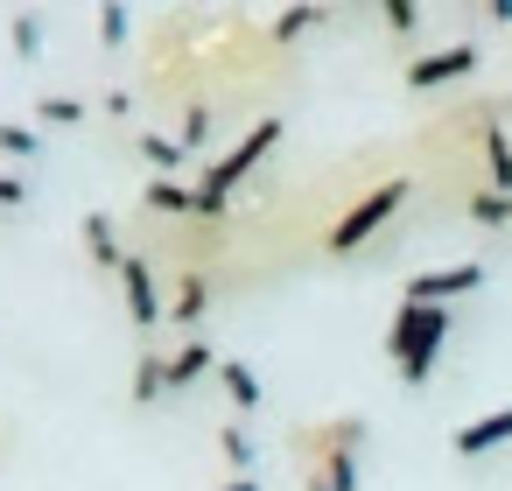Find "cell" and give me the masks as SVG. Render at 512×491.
I'll return each instance as SVG.
<instances>
[{"instance_id": "10", "label": "cell", "mask_w": 512, "mask_h": 491, "mask_svg": "<svg viewBox=\"0 0 512 491\" xmlns=\"http://www.w3.org/2000/svg\"><path fill=\"white\" fill-rule=\"evenodd\" d=\"M204 309H211V274H204V267L176 274V295H169V323H183V330H190V323H197Z\"/></svg>"}, {"instance_id": "16", "label": "cell", "mask_w": 512, "mask_h": 491, "mask_svg": "<svg viewBox=\"0 0 512 491\" xmlns=\"http://www.w3.org/2000/svg\"><path fill=\"white\" fill-rule=\"evenodd\" d=\"M218 379H225V393H232V407H239V414H253V407L267 400V386H260V372H253L246 358H225V365H218Z\"/></svg>"}, {"instance_id": "2", "label": "cell", "mask_w": 512, "mask_h": 491, "mask_svg": "<svg viewBox=\"0 0 512 491\" xmlns=\"http://www.w3.org/2000/svg\"><path fill=\"white\" fill-rule=\"evenodd\" d=\"M442 344H449V309L400 302V316H393V330H386V358H393V372H400L407 386H428Z\"/></svg>"}, {"instance_id": "20", "label": "cell", "mask_w": 512, "mask_h": 491, "mask_svg": "<svg viewBox=\"0 0 512 491\" xmlns=\"http://www.w3.org/2000/svg\"><path fill=\"white\" fill-rule=\"evenodd\" d=\"M0 155L29 162V155H43V134H36V127H22V120H0Z\"/></svg>"}, {"instance_id": "8", "label": "cell", "mask_w": 512, "mask_h": 491, "mask_svg": "<svg viewBox=\"0 0 512 491\" xmlns=\"http://www.w3.org/2000/svg\"><path fill=\"white\" fill-rule=\"evenodd\" d=\"M498 442H512V407H498V414H477V421H463V428L449 435V449H456V456H491Z\"/></svg>"}, {"instance_id": "21", "label": "cell", "mask_w": 512, "mask_h": 491, "mask_svg": "<svg viewBox=\"0 0 512 491\" xmlns=\"http://www.w3.org/2000/svg\"><path fill=\"white\" fill-rule=\"evenodd\" d=\"M211 120H218V113H211V99H190V113H183V134H176V141L197 155V148L211 141Z\"/></svg>"}, {"instance_id": "4", "label": "cell", "mask_w": 512, "mask_h": 491, "mask_svg": "<svg viewBox=\"0 0 512 491\" xmlns=\"http://www.w3.org/2000/svg\"><path fill=\"white\" fill-rule=\"evenodd\" d=\"M358 442H365V421L344 414L323 428V470L309 477V491H358Z\"/></svg>"}, {"instance_id": "27", "label": "cell", "mask_w": 512, "mask_h": 491, "mask_svg": "<svg viewBox=\"0 0 512 491\" xmlns=\"http://www.w3.org/2000/svg\"><path fill=\"white\" fill-rule=\"evenodd\" d=\"M218 491H267L260 477H232V484H218Z\"/></svg>"}, {"instance_id": "24", "label": "cell", "mask_w": 512, "mask_h": 491, "mask_svg": "<svg viewBox=\"0 0 512 491\" xmlns=\"http://www.w3.org/2000/svg\"><path fill=\"white\" fill-rule=\"evenodd\" d=\"M99 36H106V43H113V50H120V43H127V36H134V15H127V8H120V0H106V8H99Z\"/></svg>"}, {"instance_id": "1", "label": "cell", "mask_w": 512, "mask_h": 491, "mask_svg": "<svg viewBox=\"0 0 512 491\" xmlns=\"http://www.w3.org/2000/svg\"><path fill=\"white\" fill-rule=\"evenodd\" d=\"M281 134H288V120H281V113H267V120H253V127H246V141H239L232 155H218L211 169H197V225H218V218H225L232 190H239V183H246L274 148H281Z\"/></svg>"}, {"instance_id": "26", "label": "cell", "mask_w": 512, "mask_h": 491, "mask_svg": "<svg viewBox=\"0 0 512 491\" xmlns=\"http://www.w3.org/2000/svg\"><path fill=\"white\" fill-rule=\"evenodd\" d=\"M15 204H29V183L22 176H0V211H15Z\"/></svg>"}, {"instance_id": "19", "label": "cell", "mask_w": 512, "mask_h": 491, "mask_svg": "<svg viewBox=\"0 0 512 491\" xmlns=\"http://www.w3.org/2000/svg\"><path fill=\"white\" fill-rule=\"evenodd\" d=\"M36 113H43V127H85V99H64V92H50V99H36Z\"/></svg>"}, {"instance_id": "13", "label": "cell", "mask_w": 512, "mask_h": 491, "mask_svg": "<svg viewBox=\"0 0 512 491\" xmlns=\"http://www.w3.org/2000/svg\"><path fill=\"white\" fill-rule=\"evenodd\" d=\"M141 162H148L155 176H183V169H190V148H183L176 134H155V127H148V134H141Z\"/></svg>"}, {"instance_id": "23", "label": "cell", "mask_w": 512, "mask_h": 491, "mask_svg": "<svg viewBox=\"0 0 512 491\" xmlns=\"http://www.w3.org/2000/svg\"><path fill=\"white\" fill-rule=\"evenodd\" d=\"M470 218L491 232V225H512V197H498V190H477L470 197Z\"/></svg>"}, {"instance_id": "14", "label": "cell", "mask_w": 512, "mask_h": 491, "mask_svg": "<svg viewBox=\"0 0 512 491\" xmlns=\"http://www.w3.org/2000/svg\"><path fill=\"white\" fill-rule=\"evenodd\" d=\"M85 253H92L99 267H113V274L127 267V253H120V232H113V218H106V211H85Z\"/></svg>"}, {"instance_id": "5", "label": "cell", "mask_w": 512, "mask_h": 491, "mask_svg": "<svg viewBox=\"0 0 512 491\" xmlns=\"http://www.w3.org/2000/svg\"><path fill=\"white\" fill-rule=\"evenodd\" d=\"M477 288H484V267H477V260H456V267H428V274H414L400 302H428V309H449L456 295H477Z\"/></svg>"}, {"instance_id": "18", "label": "cell", "mask_w": 512, "mask_h": 491, "mask_svg": "<svg viewBox=\"0 0 512 491\" xmlns=\"http://www.w3.org/2000/svg\"><path fill=\"white\" fill-rule=\"evenodd\" d=\"M218 449H225L232 477H253V435H246L239 421H225V428H218Z\"/></svg>"}, {"instance_id": "22", "label": "cell", "mask_w": 512, "mask_h": 491, "mask_svg": "<svg viewBox=\"0 0 512 491\" xmlns=\"http://www.w3.org/2000/svg\"><path fill=\"white\" fill-rule=\"evenodd\" d=\"M8 43H15V57H36V50H43V15H36V8H22V15H15V29H8Z\"/></svg>"}, {"instance_id": "25", "label": "cell", "mask_w": 512, "mask_h": 491, "mask_svg": "<svg viewBox=\"0 0 512 491\" xmlns=\"http://www.w3.org/2000/svg\"><path fill=\"white\" fill-rule=\"evenodd\" d=\"M379 15H386V29H393V36H414V29H421V8H414V0H386Z\"/></svg>"}, {"instance_id": "12", "label": "cell", "mask_w": 512, "mask_h": 491, "mask_svg": "<svg viewBox=\"0 0 512 491\" xmlns=\"http://www.w3.org/2000/svg\"><path fill=\"white\" fill-rule=\"evenodd\" d=\"M211 365H225V358L211 351V337H190V344H183V351L169 358V393H183V386H197V379H204Z\"/></svg>"}, {"instance_id": "6", "label": "cell", "mask_w": 512, "mask_h": 491, "mask_svg": "<svg viewBox=\"0 0 512 491\" xmlns=\"http://www.w3.org/2000/svg\"><path fill=\"white\" fill-rule=\"evenodd\" d=\"M120 295H127L134 330H155V323L169 316V295H162V281H155V260H141V253H127V267H120Z\"/></svg>"}, {"instance_id": "9", "label": "cell", "mask_w": 512, "mask_h": 491, "mask_svg": "<svg viewBox=\"0 0 512 491\" xmlns=\"http://www.w3.org/2000/svg\"><path fill=\"white\" fill-rule=\"evenodd\" d=\"M141 204H148V211H162V218H197V183L148 176V183H141Z\"/></svg>"}, {"instance_id": "17", "label": "cell", "mask_w": 512, "mask_h": 491, "mask_svg": "<svg viewBox=\"0 0 512 491\" xmlns=\"http://www.w3.org/2000/svg\"><path fill=\"white\" fill-rule=\"evenodd\" d=\"M323 22H330V8H316V0H309V8H281V15L267 22V36H274V43H295L302 29H323Z\"/></svg>"}, {"instance_id": "15", "label": "cell", "mask_w": 512, "mask_h": 491, "mask_svg": "<svg viewBox=\"0 0 512 491\" xmlns=\"http://www.w3.org/2000/svg\"><path fill=\"white\" fill-rule=\"evenodd\" d=\"M155 400H169V358L141 351L134 358V407H155Z\"/></svg>"}, {"instance_id": "11", "label": "cell", "mask_w": 512, "mask_h": 491, "mask_svg": "<svg viewBox=\"0 0 512 491\" xmlns=\"http://www.w3.org/2000/svg\"><path fill=\"white\" fill-rule=\"evenodd\" d=\"M484 176L498 197H512V134L498 127V113H484Z\"/></svg>"}, {"instance_id": "7", "label": "cell", "mask_w": 512, "mask_h": 491, "mask_svg": "<svg viewBox=\"0 0 512 491\" xmlns=\"http://www.w3.org/2000/svg\"><path fill=\"white\" fill-rule=\"evenodd\" d=\"M470 71H477V50H470V43H449V50H435V57H414V64H407V85H414V92H435V85L470 78Z\"/></svg>"}, {"instance_id": "3", "label": "cell", "mask_w": 512, "mask_h": 491, "mask_svg": "<svg viewBox=\"0 0 512 491\" xmlns=\"http://www.w3.org/2000/svg\"><path fill=\"white\" fill-rule=\"evenodd\" d=\"M407 190H414L407 176H386L379 190H365V197H358V204H351V211H344V218L323 232V253H358L365 239H379V225H386V218L407 204Z\"/></svg>"}]
</instances>
